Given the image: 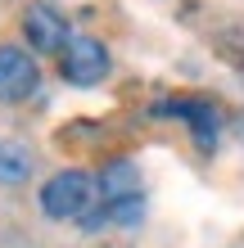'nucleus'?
<instances>
[{
  "label": "nucleus",
  "instance_id": "3",
  "mask_svg": "<svg viewBox=\"0 0 244 248\" xmlns=\"http://www.w3.org/2000/svg\"><path fill=\"white\" fill-rule=\"evenodd\" d=\"M59 72H64V81H73V86H95V81H104V72H109V50H104V41H95V36H73V41H68V50L59 54Z\"/></svg>",
  "mask_w": 244,
  "mask_h": 248
},
{
  "label": "nucleus",
  "instance_id": "1",
  "mask_svg": "<svg viewBox=\"0 0 244 248\" xmlns=\"http://www.w3.org/2000/svg\"><path fill=\"white\" fill-rule=\"evenodd\" d=\"M104 208V194H99V181L91 171H54V176L41 185V212L54 217V221H86Z\"/></svg>",
  "mask_w": 244,
  "mask_h": 248
},
{
  "label": "nucleus",
  "instance_id": "7",
  "mask_svg": "<svg viewBox=\"0 0 244 248\" xmlns=\"http://www.w3.org/2000/svg\"><path fill=\"white\" fill-rule=\"evenodd\" d=\"M32 176V149L18 140H0V185H23Z\"/></svg>",
  "mask_w": 244,
  "mask_h": 248
},
{
  "label": "nucleus",
  "instance_id": "4",
  "mask_svg": "<svg viewBox=\"0 0 244 248\" xmlns=\"http://www.w3.org/2000/svg\"><path fill=\"white\" fill-rule=\"evenodd\" d=\"M41 86V68L27 50L18 46H0V104H23L32 99Z\"/></svg>",
  "mask_w": 244,
  "mask_h": 248
},
{
  "label": "nucleus",
  "instance_id": "2",
  "mask_svg": "<svg viewBox=\"0 0 244 248\" xmlns=\"http://www.w3.org/2000/svg\"><path fill=\"white\" fill-rule=\"evenodd\" d=\"M99 194H104V212L109 221L118 226H136L140 212H145V181H140V167L131 158H113L99 176Z\"/></svg>",
  "mask_w": 244,
  "mask_h": 248
},
{
  "label": "nucleus",
  "instance_id": "5",
  "mask_svg": "<svg viewBox=\"0 0 244 248\" xmlns=\"http://www.w3.org/2000/svg\"><path fill=\"white\" fill-rule=\"evenodd\" d=\"M23 36L32 41V50H41V54H64L68 41H73L64 14H54L50 5H27L23 9Z\"/></svg>",
  "mask_w": 244,
  "mask_h": 248
},
{
  "label": "nucleus",
  "instance_id": "6",
  "mask_svg": "<svg viewBox=\"0 0 244 248\" xmlns=\"http://www.w3.org/2000/svg\"><path fill=\"white\" fill-rule=\"evenodd\" d=\"M159 118H185L190 126V136L199 149H212V140H217V126H222V113L208 104V99H163V104H154Z\"/></svg>",
  "mask_w": 244,
  "mask_h": 248
}]
</instances>
